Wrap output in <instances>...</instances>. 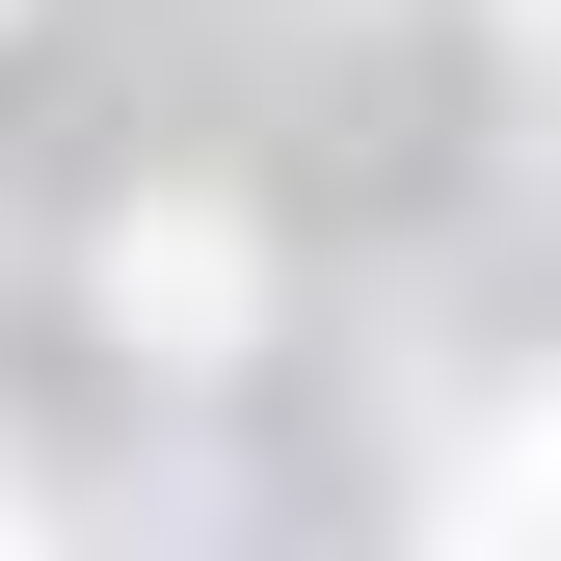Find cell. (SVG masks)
<instances>
[{
  "mask_svg": "<svg viewBox=\"0 0 561 561\" xmlns=\"http://www.w3.org/2000/svg\"><path fill=\"white\" fill-rule=\"evenodd\" d=\"M241 295H267V267H241V215H187V187H161V215H107V321L161 347V375H215V347H241Z\"/></svg>",
  "mask_w": 561,
  "mask_h": 561,
  "instance_id": "cell-1",
  "label": "cell"
}]
</instances>
